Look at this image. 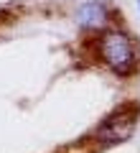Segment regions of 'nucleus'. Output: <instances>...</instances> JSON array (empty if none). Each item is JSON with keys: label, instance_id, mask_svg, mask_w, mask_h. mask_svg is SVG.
Returning a JSON list of instances; mask_svg holds the SVG:
<instances>
[{"label": "nucleus", "instance_id": "nucleus-4", "mask_svg": "<svg viewBox=\"0 0 140 153\" xmlns=\"http://www.w3.org/2000/svg\"><path fill=\"white\" fill-rule=\"evenodd\" d=\"M138 8H140V0H138Z\"/></svg>", "mask_w": 140, "mask_h": 153}, {"label": "nucleus", "instance_id": "nucleus-3", "mask_svg": "<svg viewBox=\"0 0 140 153\" xmlns=\"http://www.w3.org/2000/svg\"><path fill=\"white\" fill-rule=\"evenodd\" d=\"M104 18H107V10L99 3H89V5H81L76 10V23L81 28H97L104 23Z\"/></svg>", "mask_w": 140, "mask_h": 153}, {"label": "nucleus", "instance_id": "nucleus-1", "mask_svg": "<svg viewBox=\"0 0 140 153\" xmlns=\"http://www.w3.org/2000/svg\"><path fill=\"white\" fill-rule=\"evenodd\" d=\"M97 49H99L102 61L120 76L133 74V69L138 66V46L122 31H104L99 36Z\"/></svg>", "mask_w": 140, "mask_h": 153}, {"label": "nucleus", "instance_id": "nucleus-2", "mask_svg": "<svg viewBox=\"0 0 140 153\" xmlns=\"http://www.w3.org/2000/svg\"><path fill=\"white\" fill-rule=\"evenodd\" d=\"M138 125V107L135 105H125L117 112H112L102 125L97 128V140L110 146V143H122L135 133Z\"/></svg>", "mask_w": 140, "mask_h": 153}]
</instances>
